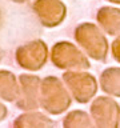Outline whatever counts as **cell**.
I'll use <instances>...</instances> for the list:
<instances>
[{"label":"cell","mask_w":120,"mask_h":128,"mask_svg":"<svg viewBox=\"0 0 120 128\" xmlns=\"http://www.w3.org/2000/svg\"><path fill=\"white\" fill-rule=\"evenodd\" d=\"M100 87L104 94L119 98L120 96V68L110 67L104 70L100 75Z\"/></svg>","instance_id":"11"},{"label":"cell","mask_w":120,"mask_h":128,"mask_svg":"<svg viewBox=\"0 0 120 128\" xmlns=\"http://www.w3.org/2000/svg\"><path fill=\"white\" fill-rule=\"evenodd\" d=\"M15 128H47L56 127V122L52 120L50 116L44 115L43 112L38 111H26V114L18 116L12 124Z\"/></svg>","instance_id":"10"},{"label":"cell","mask_w":120,"mask_h":128,"mask_svg":"<svg viewBox=\"0 0 120 128\" xmlns=\"http://www.w3.org/2000/svg\"><path fill=\"white\" fill-rule=\"evenodd\" d=\"M32 10L46 28L58 27L67 18V7L62 0H35Z\"/></svg>","instance_id":"8"},{"label":"cell","mask_w":120,"mask_h":128,"mask_svg":"<svg viewBox=\"0 0 120 128\" xmlns=\"http://www.w3.org/2000/svg\"><path fill=\"white\" fill-rule=\"evenodd\" d=\"M120 39L118 36V39L114 40V43H112V55H114V59L116 62H120Z\"/></svg>","instance_id":"14"},{"label":"cell","mask_w":120,"mask_h":128,"mask_svg":"<svg viewBox=\"0 0 120 128\" xmlns=\"http://www.w3.org/2000/svg\"><path fill=\"white\" fill-rule=\"evenodd\" d=\"M90 116L94 126L100 128L119 127V103L108 96H98L90 107Z\"/></svg>","instance_id":"6"},{"label":"cell","mask_w":120,"mask_h":128,"mask_svg":"<svg viewBox=\"0 0 120 128\" xmlns=\"http://www.w3.org/2000/svg\"><path fill=\"white\" fill-rule=\"evenodd\" d=\"M72 98L63 80L56 76H47L40 80L39 107L50 115H62L71 107Z\"/></svg>","instance_id":"1"},{"label":"cell","mask_w":120,"mask_h":128,"mask_svg":"<svg viewBox=\"0 0 120 128\" xmlns=\"http://www.w3.org/2000/svg\"><path fill=\"white\" fill-rule=\"evenodd\" d=\"M63 127L64 128H90V127H94V122H92L91 116L86 111L75 110L68 112L64 116Z\"/></svg>","instance_id":"13"},{"label":"cell","mask_w":120,"mask_h":128,"mask_svg":"<svg viewBox=\"0 0 120 128\" xmlns=\"http://www.w3.org/2000/svg\"><path fill=\"white\" fill-rule=\"evenodd\" d=\"M7 115H8V110H7V107L4 106V104L0 102V122H3L4 119L7 118Z\"/></svg>","instance_id":"15"},{"label":"cell","mask_w":120,"mask_h":128,"mask_svg":"<svg viewBox=\"0 0 120 128\" xmlns=\"http://www.w3.org/2000/svg\"><path fill=\"white\" fill-rule=\"evenodd\" d=\"M63 83L67 87L71 98L80 104H86L98 94V80L94 75L86 71H66Z\"/></svg>","instance_id":"4"},{"label":"cell","mask_w":120,"mask_h":128,"mask_svg":"<svg viewBox=\"0 0 120 128\" xmlns=\"http://www.w3.org/2000/svg\"><path fill=\"white\" fill-rule=\"evenodd\" d=\"M51 62L56 68L63 71H87L91 67L87 55L67 40L54 44L51 50Z\"/></svg>","instance_id":"3"},{"label":"cell","mask_w":120,"mask_h":128,"mask_svg":"<svg viewBox=\"0 0 120 128\" xmlns=\"http://www.w3.org/2000/svg\"><path fill=\"white\" fill-rule=\"evenodd\" d=\"M15 60L19 67L26 71H40L48 60V47L40 39L31 40L18 47L15 52Z\"/></svg>","instance_id":"5"},{"label":"cell","mask_w":120,"mask_h":128,"mask_svg":"<svg viewBox=\"0 0 120 128\" xmlns=\"http://www.w3.org/2000/svg\"><path fill=\"white\" fill-rule=\"evenodd\" d=\"M2 59H3V50L0 48V60H2Z\"/></svg>","instance_id":"18"},{"label":"cell","mask_w":120,"mask_h":128,"mask_svg":"<svg viewBox=\"0 0 120 128\" xmlns=\"http://www.w3.org/2000/svg\"><path fill=\"white\" fill-rule=\"evenodd\" d=\"M0 20H2V11H0Z\"/></svg>","instance_id":"19"},{"label":"cell","mask_w":120,"mask_h":128,"mask_svg":"<svg viewBox=\"0 0 120 128\" xmlns=\"http://www.w3.org/2000/svg\"><path fill=\"white\" fill-rule=\"evenodd\" d=\"M75 42L88 58L96 62H106L108 56V42L104 32L94 23H82L75 28Z\"/></svg>","instance_id":"2"},{"label":"cell","mask_w":120,"mask_h":128,"mask_svg":"<svg viewBox=\"0 0 120 128\" xmlns=\"http://www.w3.org/2000/svg\"><path fill=\"white\" fill-rule=\"evenodd\" d=\"M119 19L120 10L116 7H102L96 14V22L99 24V28L111 36H119Z\"/></svg>","instance_id":"9"},{"label":"cell","mask_w":120,"mask_h":128,"mask_svg":"<svg viewBox=\"0 0 120 128\" xmlns=\"http://www.w3.org/2000/svg\"><path fill=\"white\" fill-rule=\"evenodd\" d=\"M40 79L38 75L22 74L18 79L16 107L22 111H35L39 108Z\"/></svg>","instance_id":"7"},{"label":"cell","mask_w":120,"mask_h":128,"mask_svg":"<svg viewBox=\"0 0 120 128\" xmlns=\"http://www.w3.org/2000/svg\"><path fill=\"white\" fill-rule=\"evenodd\" d=\"M18 95V78L7 70H0V99L4 102H15Z\"/></svg>","instance_id":"12"},{"label":"cell","mask_w":120,"mask_h":128,"mask_svg":"<svg viewBox=\"0 0 120 128\" xmlns=\"http://www.w3.org/2000/svg\"><path fill=\"white\" fill-rule=\"evenodd\" d=\"M108 2H111V3H114V4H118V6H119L120 0H108Z\"/></svg>","instance_id":"17"},{"label":"cell","mask_w":120,"mask_h":128,"mask_svg":"<svg viewBox=\"0 0 120 128\" xmlns=\"http://www.w3.org/2000/svg\"><path fill=\"white\" fill-rule=\"evenodd\" d=\"M11 2H14V3H26V2H28V0H11Z\"/></svg>","instance_id":"16"}]
</instances>
